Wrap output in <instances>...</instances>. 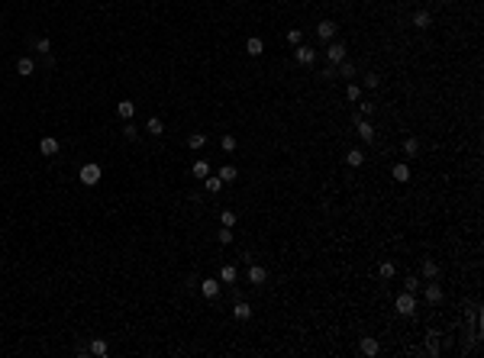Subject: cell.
<instances>
[{
    "label": "cell",
    "instance_id": "1",
    "mask_svg": "<svg viewBox=\"0 0 484 358\" xmlns=\"http://www.w3.org/2000/svg\"><path fill=\"white\" fill-rule=\"evenodd\" d=\"M394 310H397L401 316H413V313H417V294L404 291V294L394 300Z\"/></svg>",
    "mask_w": 484,
    "mask_h": 358
},
{
    "label": "cell",
    "instance_id": "2",
    "mask_svg": "<svg viewBox=\"0 0 484 358\" xmlns=\"http://www.w3.org/2000/svg\"><path fill=\"white\" fill-rule=\"evenodd\" d=\"M104 178V171H101V165H94V162H87V165H81V171H78V181L81 184H87V187H94L97 181Z\"/></svg>",
    "mask_w": 484,
    "mask_h": 358
},
{
    "label": "cell",
    "instance_id": "3",
    "mask_svg": "<svg viewBox=\"0 0 484 358\" xmlns=\"http://www.w3.org/2000/svg\"><path fill=\"white\" fill-rule=\"evenodd\" d=\"M33 49L36 52H39V55H42V62L45 65H55V58H52V39H45V36H39V39H33Z\"/></svg>",
    "mask_w": 484,
    "mask_h": 358
},
{
    "label": "cell",
    "instance_id": "4",
    "mask_svg": "<svg viewBox=\"0 0 484 358\" xmlns=\"http://www.w3.org/2000/svg\"><path fill=\"white\" fill-rule=\"evenodd\" d=\"M345 52H349V49H345V42H329L326 45V58H329V65H339V62H345Z\"/></svg>",
    "mask_w": 484,
    "mask_h": 358
},
{
    "label": "cell",
    "instance_id": "5",
    "mask_svg": "<svg viewBox=\"0 0 484 358\" xmlns=\"http://www.w3.org/2000/svg\"><path fill=\"white\" fill-rule=\"evenodd\" d=\"M220 287H223L220 278H204V281H201V294L207 297V300H217V297H220Z\"/></svg>",
    "mask_w": 484,
    "mask_h": 358
},
{
    "label": "cell",
    "instance_id": "6",
    "mask_svg": "<svg viewBox=\"0 0 484 358\" xmlns=\"http://www.w3.org/2000/svg\"><path fill=\"white\" fill-rule=\"evenodd\" d=\"M294 62H297V65H310V68H313V62H317V52H313L310 45H294Z\"/></svg>",
    "mask_w": 484,
    "mask_h": 358
},
{
    "label": "cell",
    "instance_id": "7",
    "mask_svg": "<svg viewBox=\"0 0 484 358\" xmlns=\"http://www.w3.org/2000/svg\"><path fill=\"white\" fill-rule=\"evenodd\" d=\"M336 29H339V26H336V20H320L317 23V36L323 42H333L336 39Z\"/></svg>",
    "mask_w": 484,
    "mask_h": 358
},
{
    "label": "cell",
    "instance_id": "8",
    "mask_svg": "<svg viewBox=\"0 0 484 358\" xmlns=\"http://www.w3.org/2000/svg\"><path fill=\"white\" fill-rule=\"evenodd\" d=\"M355 133L362 136V142H374V139H378V133H374V126L368 123V120H362V116H355Z\"/></svg>",
    "mask_w": 484,
    "mask_h": 358
},
{
    "label": "cell",
    "instance_id": "9",
    "mask_svg": "<svg viewBox=\"0 0 484 358\" xmlns=\"http://www.w3.org/2000/svg\"><path fill=\"white\" fill-rule=\"evenodd\" d=\"M358 352H362L365 358H374L381 352V345H378V339L374 336H362V342H358Z\"/></svg>",
    "mask_w": 484,
    "mask_h": 358
},
{
    "label": "cell",
    "instance_id": "10",
    "mask_svg": "<svg viewBox=\"0 0 484 358\" xmlns=\"http://www.w3.org/2000/svg\"><path fill=\"white\" fill-rule=\"evenodd\" d=\"M249 284H255V287L268 284V268H262V265H249Z\"/></svg>",
    "mask_w": 484,
    "mask_h": 358
},
{
    "label": "cell",
    "instance_id": "11",
    "mask_svg": "<svg viewBox=\"0 0 484 358\" xmlns=\"http://www.w3.org/2000/svg\"><path fill=\"white\" fill-rule=\"evenodd\" d=\"M58 139H55V136H45V139H39V152H42V155H49V158H55L58 155Z\"/></svg>",
    "mask_w": 484,
    "mask_h": 358
},
{
    "label": "cell",
    "instance_id": "12",
    "mask_svg": "<svg viewBox=\"0 0 484 358\" xmlns=\"http://www.w3.org/2000/svg\"><path fill=\"white\" fill-rule=\"evenodd\" d=\"M233 319H239V323H245V319H252V307H249V303L242 300V297H239V300L233 303Z\"/></svg>",
    "mask_w": 484,
    "mask_h": 358
},
{
    "label": "cell",
    "instance_id": "13",
    "mask_svg": "<svg viewBox=\"0 0 484 358\" xmlns=\"http://www.w3.org/2000/svg\"><path fill=\"white\" fill-rule=\"evenodd\" d=\"M426 303H442V287H439V278H433L426 284Z\"/></svg>",
    "mask_w": 484,
    "mask_h": 358
},
{
    "label": "cell",
    "instance_id": "14",
    "mask_svg": "<svg viewBox=\"0 0 484 358\" xmlns=\"http://www.w3.org/2000/svg\"><path fill=\"white\" fill-rule=\"evenodd\" d=\"M17 74H20V78H29V74H36V62H33L29 55L17 58Z\"/></svg>",
    "mask_w": 484,
    "mask_h": 358
},
{
    "label": "cell",
    "instance_id": "15",
    "mask_svg": "<svg viewBox=\"0 0 484 358\" xmlns=\"http://www.w3.org/2000/svg\"><path fill=\"white\" fill-rule=\"evenodd\" d=\"M413 26H417V29H429V26H433V13H429V10H413Z\"/></svg>",
    "mask_w": 484,
    "mask_h": 358
},
{
    "label": "cell",
    "instance_id": "16",
    "mask_svg": "<svg viewBox=\"0 0 484 358\" xmlns=\"http://www.w3.org/2000/svg\"><path fill=\"white\" fill-rule=\"evenodd\" d=\"M117 116L123 120V123H126V120H133V116H136V103H133V100H120V103H117Z\"/></svg>",
    "mask_w": 484,
    "mask_h": 358
},
{
    "label": "cell",
    "instance_id": "17",
    "mask_svg": "<svg viewBox=\"0 0 484 358\" xmlns=\"http://www.w3.org/2000/svg\"><path fill=\"white\" fill-rule=\"evenodd\" d=\"M420 274H423L426 281H433V278H439V265L433 262V258H423V265H420Z\"/></svg>",
    "mask_w": 484,
    "mask_h": 358
},
{
    "label": "cell",
    "instance_id": "18",
    "mask_svg": "<svg viewBox=\"0 0 484 358\" xmlns=\"http://www.w3.org/2000/svg\"><path fill=\"white\" fill-rule=\"evenodd\" d=\"M190 174H194L197 181H204L207 174H210V162H207V158H197V162L190 165Z\"/></svg>",
    "mask_w": 484,
    "mask_h": 358
},
{
    "label": "cell",
    "instance_id": "19",
    "mask_svg": "<svg viewBox=\"0 0 484 358\" xmlns=\"http://www.w3.org/2000/svg\"><path fill=\"white\" fill-rule=\"evenodd\" d=\"M262 52H265V42H262V39H258V36H252V39H249V42H245V55H252V58H258V55H262Z\"/></svg>",
    "mask_w": 484,
    "mask_h": 358
},
{
    "label": "cell",
    "instance_id": "20",
    "mask_svg": "<svg viewBox=\"0 0 484 358\" xmlns=\"http://www.w3.org/2000/svg\"><path fill=\"white\" fill-rule=\"evenodd\" d=\"M220 281H223V284H236V281H239L236 265H223V268H220Z\"/></svg>",
    "mask_w": 484,
    "mask_h": 358
},
{
    "label": "cell",
    "instance_id": "21",
    "mask_svg": "<svg viewBox=\"0 0 484 358\" xmlns=\"http://www.w3.org/2000/svg\"><path fill=\"white\" fill-rule=\"evenodd\" d=\"M391 178H394V181H401V184H404V181H410V165L397 162L394 168H391Z\"/></svg>",
    "mask_w": 484,
    "mask_h": 358
},
{
    "label": "cell",
    "instance_id": "22",
    "mask_svg": "<svg viewBox=\"0 0 484 358\" xmlns=\"http://www.w3.org/2000/svg\"><path fill=\"white\" fill-rule=\"evenodd\" d=\"M355 71H358V68L352 65L349 58H345V62H339V65H336V74H339V78H355Z\"/></svg>",
    "mask_w": 484,
    "mask_h": 358
},
{
    "label": "cell",
    "instance_id": "23",
    "mask_svg": "<svg viewBox=\"0 0 484 358\" xmlns=\"http://www.w3.org/2000/svg\"><path fill=\"white\" fill-rule=\"evenodd\" d=\"M87 352L101 358V355H107V352H110V345H107V339H94V342H90V345H87Z\"/></svg>",
    "mask_w": 484,
    "mask_h": 358
},
{
    "label": "cell",
    "instance_id": "24",
    "mask_svg": "<svg viewBox=\"0 0 484 358\" xmlns=\"http://www.w3.org/2000/svg\"><path fill=\"white\" fill-rule=\"evenodd\" d=\"M145 133H149V136H155V139H158V136H161V133H165V123H161V120H158V116H152V120H149V123H145Z\"/></svg>",
    "mask_w": 484,
    "mask_h": 358
},
{
    "label": "cell",
    "instance_id": "25",
    "mask_svg": "<svg viewBox=\"0 0 484 358\" xmlns=\"http://www.w3.org/2000/svg\"><path fill=\"white\" fill-rule=\"evenodd\" d=\"M204 146H207V136H204V133H190V136H187V149L201 152Z\"/></svg>",
    "mask_w": 484,
    "mask_h": 358
},
{
    "label": "cell",
    "instance_id": "26",
    "mask_svg": "<svg viewBox=\"0 0 484 358\" xmlns=\"http://www.w3.org/2000/svg\"><path fill=\"white\" fill-rule=\"evenodd\" d=\"M345 162H349L352 168H358V165H365V155H362V149H349V152H345Z\"/></svg>",
    "mask_w": 484,
    "mask_h": 358
},
{
    "label": "cell",
    "instance_id": "27",
    "mask_svg": "<svg viewBox=\"0 0 484 358\" xmlns=\"http://www.w3.org/2000/svg\"><path fill=\"white\" fill-rule=\"evenodd\" d=\"M236 178H239V171H236L233 165H223V168H220V181H223V184H233Z\"/></svg>",
    "mask_w": 484,
    "mask_h": 358
},
{
    "label": "cell",
    "instance_id": "28",
    "mask_svg": "<svg viewBox=\"0 0 484 358\" xmlns=\"http://www.w3.org/2000/svg\"><path fill=\"white\" fill-rule=\"evenodd\" d=\"M204 184H207V190H210V194H220V190H223L220 174H207V178H204Z\"/></svg>",
    "mask_w": 484,
    "mask_h": 358
},
{
    "label": "cell",
    "instance_id": "29",
    "mask_svg": "<svg viewBox=\"0 0 484 358\" xmlns=\"http://www.w3.org/2000/svg\"><path fill=\"white\" fill-rule=\"evenodd\" d=\"M378 274H381V278H384V281H391V278H394V274H397V268H394V262H381V265H378Z\"/></svg>",
    "mask_w": 484,
    "mask_h": 358
},
{
    "label": "cell",
    "instance_id": "30",
    "mask_svg": "<svg viewBox=\"0 0 484 358\" xmlns=\"http://www.w3.org/2000/svg\"><path fill=\"white\" fill-rule=\"evenodd\" d=\"M420 287H423V284H420V278H417V274H407V281H404V291H410V294H417V291H420Z\"/></svg>",
    "mask_w": 484,
    "mask_h": 358
},
{
    "label": "cell",
    "instance_id": "31",
    "mask_svg": "<svg viewBox=\"0 0 484 358\" xmlns=\"http://www.w3.org/2000/svg\"><path fill=\"white\" fill-rule=\"evenodd\" d=\"M217 242L220 246H229V242H233V226H223V229L217 232Z\"/></svg>",
    "mask_w": 484,
    "mask_h": 358
},
{
    "label": "cell",
    "instance_id": "32",
    "mask_svg": "<svg viewBox=\"0 0 484 358\" xmlns=\"http://www.w3.org/2000/svg\"><path fill=\"white\" fill-rule=\"evenodd\" d=\"M123 136H126V139H136V136H139V126H136L133 120H126V123H123Z\"/></svg>",
    "mask_w": 484,
    "mask_h": 358
},
{
    "label": "cell",
    "instance_id": "33",
    "mask_svg": "<svg viewBox=\"0 0 484 358\" xmlns=\"http://www.w3.org/2000/svg\"><path fill=\"white\" fill-rule=\"evenodd\" d=\"M220 149H223V152H236V136H229V133H226V136L220 139Z\"/></svg>",
    "mask_w": 484,
    "mask_h": 358
},
{
    "label": "cell",
    "instance_id": "34",
    "mask_svg": "<svg viewBox=\"0 0 484 358\" xmlns=\"http://www.w3.org/2000/svg\"><path fill=\"white\" fill-rule=\"evenodd\" d=\"M417 152H420V142H417V139H404V155H410V158H413Z\"/></svg>",
    "mask_w": 484,
    "mask_h": 358
},
{
    "label": "cell",
    "instance_id": "35",
    "mask_svg": "<svg viewBox=\"0 0 484 358\" xmlns=\"http://www.w3.org/2000/svg\"><path fill=\"white\" fill-rule=\"evenodd\" d=\"M345 97H349V100H362V87H358V84H349V87H345Z\"/></svg>",
    "mask_w": 484,
    "mask_h": 358
},
{
    "label": "cell",
    "instance_id": "36",
    "mask_svg": "<svg viewBox=\"0 0 484 358\" xmlns=\"http://www.w3.org/2000/svg\"><path fill=\"white\" fill-rule=\"evenodd\" d=\"M220 223H223V226H236V213H233V210H223V213H220Z\"/></svg>",
    "mask_w": 484,
    "mask_h": 358
},
{
    "label": "cell",
    "instance_id": "37",
    "mask_svg": "<svg viewBox=\"0 0 484 358\" xmlns=\"http://www.w3.org/2000/svg\"><path fill=\"white\" fill-rule=\"evenodd\" d=\"M378 84H381V78H378L374 71H368V74H365V87H371V90H374Z\"/></svg>",
    "mask_w": 484,
    "mask_h": 358
},
{
    "label": "cell",
    "instance_id": "38",
    "mask_svg": "<svg viewBox=\"0 0 484 358\" xmlns=\"http://www.w3.org/2000/svg\"><path fill=\"white\" fill-rule=\"evenodd\" d=\"M301 39H304L301 29H291V33H287V42H291V45H301Z\"/></svg>",
    "mask_w": 484,
    "mask_h": 358
},
{
    "label": "cell",
    "instance_id": "39",
    "mask_svg": "<svg viewBox=\"0 0 484 358\" xmlns=\"http://www.w3.org/2000/svg\"><path fill=\"white\" fill-rule=\"evenodd\" d=\"M320 78H323V81H333V78H336V65H326V68L320 71Z\"/></svg>",
    "mask_w": 484,
    "mask_h": 358
},
{
    "label": "cell",
    "instance_id": "40",
    "mask_svg": "<svg viewBox=\"0 0 484 358\" xmlns=\"http://www.w3.org/2000/svg\"><path fill=\"white\" fill-rule=\"evenodd\" d=\"M439 4H445V0H439Z\"/></svg>",
    "mask_w": 484,
    "mask_h": 358
}]
</instances>
